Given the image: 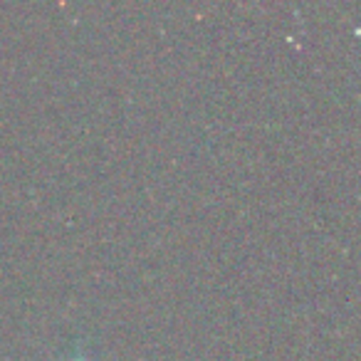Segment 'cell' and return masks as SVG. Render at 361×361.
Here are the masks:
<instances>
[{
    "label": "cell",
    "instance_id": "obj_1",
    "mask_svg": "<svg viewBox=\"0 0 361 361\" xmlns=\"http://www.w3.org/2000/svg\"><path fill=\"white\" fill-rule=\"evenodd\" d=\"M72 361H87V359H72Z\"/></svg>",
    "mask_w": 361,
    "mask_h": 361
}]
</instances>
